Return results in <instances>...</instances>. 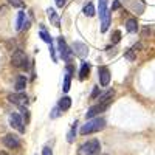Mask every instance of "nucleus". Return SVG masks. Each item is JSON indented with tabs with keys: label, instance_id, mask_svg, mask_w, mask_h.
I'll list each match as a JSON object with an SVG mask.
<instances>
[{
	"label": "nucleus",
	"instance_id": "1",
	"mask_svg": "<svg viewBox=\"0 0 155 155\" xmlns=\"http://www.w3.org/2000/svg\"><path fill=\"white\" fill-rule=\"evenodd\" d=\"M106 127V120L104 118H90L82 127H81V135H90V134H96Z\"/></svg>",
	"mask_w": 155,
	"mask_h": 155
},
{
	"label": "nucleus",
	"instance_id": "2",
	"mask_svg": "<svg viewBox=\"0 0 155 155\" xmlns=\"http://www.w3.org/2000/svg\"><path fill=\"white\" fill-rule=\"evenodd\" d=\"M98 5H99L101 31L104 33L109 30V25H110V11L107 9V0H98Z\"/></svg>",
	"mask_w": 155,
	"mask_h": 155
},
{
	"label": "nucleus",
	"instance_id": "3",
	"mask_svg": "<svg viewBox=\"0 0 155 155\" xmlns=\"http://www.w3.org/2000/svg\"><path fill=\"white\" fill-rule=\"evenodd\" d=\"M99 149H101V143H99V141L98 140H90V141H87V143H84L79 147L78 153H79V155H96L99 152Z\"/></svg>",
	"mask_w": 155,
	"mask_h": 155
},
{
	"label": "nucleus",
	"instance_id": "4",
	"mask_svg": "<svg viewBox=\"0 0 155 155\" xmlns=\"http://www.w3.org/2000/svg\"><path fill=\"white\" fill-rule=\"evenodd\" d=\"M11 64L17 68H27L28 67V56L23 50H16L12 53V58H11Z\"/></svg>",
	"mask_w": 155,
	"mask_h": 155
},
{
	"label": "nucleus",
	"instance_id": "5",
	"mask_svg": "<svg viewBox=\"0 0 155 155\" xmlns=\"http://www.w3.org/2000/svg\"><path fill=\"white\" fill-rule=\"evenodd\" d=\"M58 50H59V54H61V58L64 61H65V62H71L73 51L70 50V47L67 45V42H65V39H64V37L58 39Z\"/></svg>",
	"mask_w": 155,
	"mask_h": 155
},
{
	"label": "nucleus",
	"instance_id": "6",
	"mask_svg": "<svg viewBox=\"0 0 155 155\" xmlns=\"http://www.w3.org/2000/svg\"><path fill=\"white\" fill-rule=\"evenodd\" d=\"M2 143H3L8 149H19V147H20V140H19V137L14 135V134L5 135L3 140H2Z\"/></svg>",
	"mask_w": 155,
	"mask_h": 155
},
{
	"label": "nucleus",
	"instance_id": "7",
	"mask_svg": "<svg viewBox=\"0 0 155 155\" xmlns=\"http://www.w3.org/2000/svg\"><path fill=\"white\" fill-rule=\"evenodd\" d=\"M110 78L112 76H110V71L107 67H104V65L98 67V79H99V84L102 87H107L110 84Z\"/></svg>",
	"mask_w": 155,
	"mask_h": 155
},
{
	"label": "nucleus",
	"instance_id": "8",
	"mask_svg": "<svg viewBox=\"0 0 155 155\" xmlns=\"http://www.w3.org/2000/svg\"><path fill=\"white\" fill-rule=\"evenodd\" d=\"M8 99H9V102H12V104H16V106H19V107H25L28 104V98H27V95H23L22 92L19 93H14V95H8Z\"/></svg>",
	"mask_w": 155,
	"mask_h": 155
},
{
	"label": "nucleus",
	"instance_id": "9",
	"mask_svg": "<svg viewBox=\"0 0 155 155\" xmlns=\"http://www.w3.org/2000/svg\"><path fill=\"white\" fill-rule=\"evenodd\" d=\"M107 107H109V102H99L98 106H93V107H90V109H88V112L85 113V118H87V120H90V118H95L96 115L102 113V112H104Z\"/></svg>",
	"mask_w": 155,
	"mask_h": 155
},
{
	"label": "nucleus",
	"instance_id": "10",
	"mask_svg": "<svg viewBox=\"0 0 155 155\" xmlns=\"http://www.w3.org/2000/svg\"><path fill=\"white\" fill-rule=\"evenodd\" d=\"M9 124L14 129H17L20 134L25 132V126H23V121H22V116L19 113H11L9 115Z\"/></svg>",
	"mask_w": 155,
	"mask_h": 155
},
{
	"label": "nucleus",
	"instance_id": "11",
	"mask_svg": "<svg viewBox=\"0 0 155 155\" xmlns=\"http://www.w3.org/2000/svg\"><path fill=\"white\" fill-rule=\"evenodd\" d=\"M71 51H73V54H76V56H79V58L84 59L88 54V47L85 44H82V42H74L73 47H71Z\"/></svg>",
	"mask_w": 155,
	"mask_h": 155
},
{
	"label": "nucleus",
	"instance_id": "12",
	"mask_svg": "<svg viewBox=\"0 0 155 155\" xmlns=\"http://www.w3.org/2000/svg\"><path fill=\"white\" fill-rule=\"evenodd\" d=\"M47 16H48V19L51 20V23L54 25L56 28H59L61 27V22H59V16H58V12L53 9V8H48L47 9Z\"/></svg>",
	"mask_w": 155,
	"mask_h": 155
},
{
	"label": "nucleus",
	"instance_id": "13",
	"mask_svg": "<svg viewBox=\"0 0 155 155\" xmlns=\"http://www.w3.org/2000/svg\"><path fill=\"white\" fill-rule=\"evenodd\" d=\"M58 107L61 109V112H65V110H68V109L71 107V99H70L68 96H64V98H61V99H59V104H58Z\"/></svg>",
	"mask_w": 155,
	"mask_h": 155
},
{
	"label": "nucleus",
	"instance_id": "14",
	"mask_svg": "<svg viewBox=\"0 0 155 155\" xmlns=\"http://www.w3.org/2000/svg\"><path fill=\"white\" fill-rule=\"evenodd\" d=\"M88 74H90V64L88 62H82L81 70H79V79L84 81L85 78H88Z\"/></svg>",
	"mask_w": 155,
	"mask_h": 155
},
{
	"label": "nucleus",
	"instance_id": "15",
	"mask_svg": "<svg viewBox=\"0 0 155 155\" xmlns=\"http://www.w3.org/2000/svg\"><path fill=\"white\" fill-rule=\"evenodd\" d=\"M126 30L129 33H137L138 31V22H137V19H129L126 22Z\"/></svg>",
	"mask_w": 155,
	"mask_h": 155
},
{
	"label": "nucleus",
	"instance_id": "16",
	"mask_svg": "<svg viewBox=\"0 0 155 155\" xmlns=\"http://www.w3.org/2000/svg\"><path fill=\"white\" fill-rule=\"evenodd\" d=\"M25 87H27V78L25 76H19L17 81H16V92H23Z\"/></svg>",
	"mask_w": 155,
	"mask_h": 155
},
{
	"label": "nucleus",
	"instance_id": "17",
	"mask_svg": "<svg viewBox=\"0 0 155 155\" xmlns=\"http://www.w3.org/2000/svg\"><path fill=\"white\" fill-rule=\"evenodd\" d=\"M25 20H27V14H25V11H20L19 16H17V23H16V30H17V31H20V30L23 28Z\"/></svg>",
	"mask_w": 155,
	"mask_h": 155
},
{
	"label": "nucleus",
	"instance_id": "18",
	"mask_svg": "<svg viewBox=\"0 0 155 155\" xmlns=\"http://www.w3.org/2000/svg\"><path fill=\"white\" fill-rule=\"evenodd\" d=\"M112 98H113V90H107L106 93H102L98 99H99V102H112Z\"/></svg>",
	"mask_w": 155,
	"mask_h": 155
},
{
	"label": "nucleus",
	"instance_id": "19",
	"mask_svg": "<svg viewBox=\"0 0 155 155\" xmlns=\"http://www.w3.org/2000/svg\"><path fill=\"white\" fill-rule=\"evenodd\" d=\"M39 36H41V37H42V41H44V42H47L48 45H50V44H53V39H51V36L45 31L44 25H41V33H39Z\"/></svg>",
	"mask_w": 155,
	"mask_h": 155
},
{
	"label": "nucleus",
	"instance_id": "20",
	"mask_svg": "<svg viewBox=\"0 0 155 155\" xmlns=\"http://www.w3.org/2000/svg\"><path fill=\"white\" fill-rule=\"evenodd\" d=\"M76 127H78V121L73 123V126H71V129H70V132L67 134V141H68V143H73L74 138H76Z\"/></svg>",
	"mask_w": 155,
	"mask_h": 155
},
{
	"label": "nucleus",
	"instance_id": "21",
	"mask_svg": "<svg viewBox=\"0 0 155 155\" xmlns=\"http://www.w3.org/2000/svg\"><path fill=\"white\" fill-rule=\"evenodd\" d=\"M82 12H84L87 17H93V16H95V6H93V3H87V5L84 6Z\"/></svg>",
	"mask_w": 155,
	"mask_h": 155
},
{
	"label": "nucleus",
	"instance_id": "22",
	"mask_svg": "<svg viewBox=\"0 0 155 155\" xmlns=\"http://www.w3.org/2000/svg\"><path fill=\"white\" fill-rule=\"evenodd\" d=\"M120 39H121V31L116 30V31L113 33V36H112V44H118Z\"/></svg>",
	"mask_w": 155,
	"mask_h": 155
},
{
	"label": "nucleus",
	"instance_id": "23",
	"mask_svg": "<svg viewBox=\"0 0 155 155\" xmlns=\"http://www.w3.org/2000/svg\"><path fill=\"white\" fill-rule=\"evenodd\" d=\"M9 5H12L14 8H23V2L22 0H8Z\"/></svg>",
	"mask_w": 155,
	"mask_h": 155
},
{
	"label": "nucleus",
	"instance_id": "24",
	"mask_svg": "<svg viewBox=\"0 0 155 155\" xmlns=\"http://www.w3.org/2000/svg\"><path fill=\"white\" fill-rule=\"evenodd\" d=\"M59 115H61V109L59 107H54L53 110H51V113H50V118H58Z\"/></svg>",
	"mask_w": 155,
	"mask_h": 155
},
{
	"label": "nucleus",
	"instance_id": "25",
	"mask_svg": "<svg viewBox=\"0 0 155 155\" xmlns=\"http://www.w3.org/2000/svg\"><path fill=\"white\" fill-rule=\"evenodd\" d=\"M42 155H53V149H51L50 146H45L42 149Z\"/></svg>",
	"mask_w": 155,
	"mask_h": 155
},
{
	"label": "nucleus",
	"instance_id": "26",
	"mask_svg": "<svg viewBox=\"0 0 155 155\" xmlns=\"http://www.w3.org/2000/svg\"><path fill=\"white\" fill-rule=\"evenodd\" d=\"M22 116L25 118V123H27V121L30 120V113H28V110H27V109H22Z\"/></svg>",
	"mask_w": 155,
	"mask_h": 155
},
{
	"label": "nucleus",
	"instance_id": "27",
	"mask_svg": "<svg viewBox=\"0 0 155 155\" xmlns=\"http://www.w3.org/2000/svg\"><path fill=\"white\" fill-rule=\"evenodd\" d=\"M134 50H129V51H126V58L129 59V61H132L134 59V53H132Z\"/></svg>",
	"mask_w": 155,
	"mask_h": 155
},
{
	"label": "nucleus",
	"instance_id": "28",
	"mask_svg": "<svg viewBox=\"0 0 155 155\" xmlns=\"http://www.w3.org/2000/svg\"><path fill=\"white\" fill-rule=\"evenodd\" d=\"M98 93H99V87H95L93 92H92V99H95V98L98 96Z\"/></svg>",
	"mask_w": 155,
	"mask_h": 155
},
{
	"label": "nucleus",
	"instance_id": "29",
	"mask_svg": "<svg viewBox=\"0 0 155 155\" xmlns=\"http://www.w3.org/2000/svg\"><path fill=\"white\" fill-rule=\"evenodd\" d=\"M121 6V3L118 2V0H116V2H113V5H112V11H115V9H118Z\"/></svg>",
	"mask_w": 155,
	"mask_h": 155
},
{
	"label": "nucleus",
	"instance_id": "30",
	"mask_svg": "<svg viewBox=\"0 0 155 155\" xmlns=\"http://www.w3.org/2000/svg\"><path fill=\"white\" fill-rule=\"evenodd\" d=\"M56 5H58V8L65 6V0H56Z\"/></svg>",
	"mask_w": 155,
	"mask_h": 155
},
{
	"label": "nucleus",
	"instance_id": "31",
	"mask_svg": "<svg viewBox=\"0 0 155 155\" xmlns=\"http://www.w3.org/2000/svg\"><path fill=\"white\" fill-rule=\"evenodd\" d=\"M5 11H6V8L2 6V8H0V14H5Z\"/></svg>",
	"mask_w": 155,
	"mask_h": 155
},
{
	"label": "nucleus",
	"instance_id": "32",
	"mask_svg": "<svg viewBox=\"0 0 155 155\" xmlns=\"http://www.w3.org/2000/svg\"><path fill=\"white\" fill-rule=\"evenodd\" d=\"M0 155H9V153H6V152H0Z\"/></svg>",
	"mask_w": 155,
	"mask_h": 155
}]
</instances>
